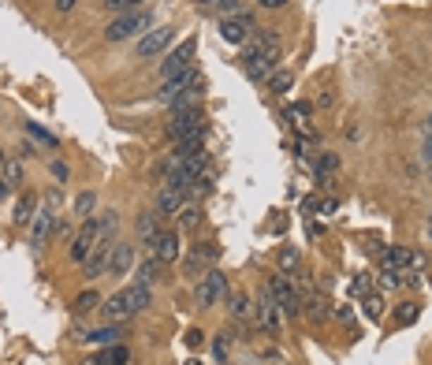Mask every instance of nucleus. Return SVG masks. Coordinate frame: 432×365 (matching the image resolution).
Returning <instances> with one entry per match:
<instances>
[{"instance_id": "1", "label": "nucleus", "mask_w": 432, "mask_h": 365, "mask_svg": "<svg viewBox=\"0 0 432 365\" xmlns=\"http://www.w3.org/2000/svg\"><path fill=\"white\" fill-rule=\"evenodd\" d=\"M202 94H205V78L198 75V68H187L183 75H172L164 78L156 97L172 109H187V104H202Z\"/></svg>"}, {"instance_id": "2", "label": "nucleus", "mask_w": 432, "mask_h": 365, "mask_svg": "<svg viewBox=\"0 0 432 365\" xmlns=\"http://www.w3.org/2000/svg\"><path fill=\"white\" fill-rule=\"evenodd\" d=\"M153 302V287H142V283H130L123 291H116L109 302H104V313H109L112 321H123V317H135Z\"/></svg>"}, {"instance_id": "3", "label": "nucleus", "mask_w": 432, "mask_h": 365, "mask_svg": "<svg viewBox=\"0 0 432 365\" xmlns=\"http://www.w3.org/2000/svg\"><path fill=\"white\" fill-rule=\"evenodd\" d=\"M149 30H153L149 11H127V16H116L109 23L104 37H109V42H127V37H138V34H149Z\"/></svg>"}, {"instance_id": "4", "label": "nucleus", "mask_w": 432, "mask_h": 365, "mask_svg": "<svg viewBox=\"0 0 432 365\" xmlns=\"http://www.w3.org/2000/svg\"><path fill=\"white\" fill-rule=\"evenodd\" d=\"M202 130H209V123H205V112H202V104H187V109H172V123H168V135H172L175 142L190 138V135H202Z\"/></svg>"}, {"instance_id": "5", "label": "nucleus", "mask_w": 432, "mask_h": 365, "mask_svg": "<svg viewBox=\"0 0 432 365\" xmlns=\"http://www.w3.org/2000/svg\"><path fill=\"white\" fill-rule=\"evenodd\" d=\"M220 298H228V276L220 268H209L202 276V283H198V291H194V302L202 309H213Z\"/></svg>"}, {"instance_id": "6", "label": "nucleus", "mask_w": 432, "mask_h": 365, "mask_svg": "<svg viewBox=\"0 0 432 365\" xmlns=\"http://www.w3.org/2000/svg\"><path fill=\"white\" fill-rule=\"evenodd\" d=\"M254 313H257V324H261V332H265L269 339H276L283 332V313L276 306V298L269 295V287L261 291V298L254 302Z\"/></svg>"}, {"instance_id": "7", "label": "nucleus", "mask_w": 432, "mask_h": 365, "mask_svg": "<svg viewBox=\"0 0 432 365\" xmlns=\"http://www.w3.org/2000/svg\"><path fill=\"white\" fill-rule=\"evenodd\" d=\"M265 287H269V295L276 298L280 313H287V317H298V313H302V295L295 291L291 280H287V276H272Z\"/></svg>"}, {"instance_id": "8", "label": "nucleus", "mask_w": 432, "mask_h": 365, "mask_svg": "<svg viewBox=\"0 0 432 365\" xmlns=\"http://www.w3.org/2000/svg\"><path fill=\"white\" fill-rule=\"evenodd\" d=\"M101 242V228H97V216H90L82 228H78V235H75V242H71V261H78V265H82V261L94 254V246Z\"/></svg>"}, {"instance_id": "9", "label": "nucleus", "mask_w": 432, "mask_h": 365, "mask_svg": "<svg viewBox=\"0 0 432 365\" xmlns=\"http://www.w3.org/2000/svg\"><path fill=\"white\" fill-rule=\"evenodd\" d=\"M194 49H198V42H194V37H187V42H183L175 52H168L164 56V63H161V82L164 78H172V75H183L187 68H194Z\"/></svg>"}, {"instance_id": "10", "label": "nucleus", "mask_w": 432, "mask_h": 365, "mask_svg": "<svg viewBox=\"0 0 432 365\" xmlns=\"http://www.w3.org/2000/svg\"><path fill=\"white\" fill-rule=\"evenodd\" d=\"M216 254L220 250L213 242H194V250L187 254V276L198 280V276H205L209 268H216Z\"/></svg>"}, {"instance_id": "11", "label": "nucleus", "mask_w": 432, "mask_h": 365, "mask_svg": "<svg viewBox=\"0 0 432 365\" xmlns=\"http://www.w3.org/2000/svg\"><path fill=\"white\" fill-rule=\"evenodd\" d=\"M172 37H175L172 26H153L149 34H142V42H138V56H142V60L161 56V52H164L168 45H172Z\"/></svg>"}, {"instance_id": "12", "label": "nucleus", "mask_w": 432, "mask_h": 365, "mask_svg": "<svg viewBox=\"0 0 432 365\" xmlns=\"http://www.w3.org/2000/svg\"><path fill=\"white\" fill-rule=\"evenodd\" d=\"M112 239H101L97 246H94V254H90L86 261H82V276L86 280H97V276H104L109 272V261H112Z\"/></svg>"}, {"instance_id": "13", "label": "nucleus", "mask_w": 432, "mask_h": 365, "mask_svg": "<svg viewBox=\"0 0 432 365\" xmlns=\"http://www.w3.org/2000/svg\"><path fill=\"white\" fill-rule=\"evenodd\" d=\"M254 30V16H246V11H239V16H228L224 23H220V34H224L228 45H242L246 37H250Z\"/></svg>"}, {"instance_id": "14", "label": "nucleus", "mask_w": 432, "mask_h": 365, "mask_svg": "<svg viewBox=\"0 0 432 365\" xmlns=\"http://www.w3.org/2000/svg\"><path fill=\"white\" fill-rule=\"evenodd\" d=\"M242 71H246V78L261 82V78H269L272 71H276V60L261 56V52H254L250 45H246V52H242Z\"/></svg>"}, {"instance_id": "15", "label": "nucleus", "mask_w": 432, "mask_h": 365, "mask_svg": "<svg viewBox=\"0 0 432 365\" xmlns=\"http://www.w3.org/2000/svg\"><path fill=\"white\" fill-rule=\"evenodd\" d=\"M149 250H153V257L161 261V265H168V261L179 257V235H175V231H161V235L149 242Z\"/></svg>"}, {"instance_id": "16", "label": "nucleus", "mask_w": 432, "mask_h": 365, "mask_svg": "<svg viewBox=\"0 0 432 365\" xmlns=\"http://www.w3.org/2000/svg\"><path fill=\"white\" fill-rule=\"evenodd\" d=\"M302 313H306L309 321H328V317H332V309H328V298H324V295H317V291H313V287H306V291H302Z\"/></svg>"}, {"instance_id": "17", "label": "nucleus", "mask_w": 432, "mask_h": 365, "mask_svg": "<svg viewBox=\"0 0 432 365\" xmlns=\"http://www.w3.org/2000/svg\"><path fill=\"white\" fill-rule=\"evenodd\" d=\"M130 268H135V242H116L109 272H112V276H123V272H130Z\"/></svg>"}, {"instance_id": "18", "label": "nucleus", "mask_w": 432, "mask_h": 365, "mask_svg": "<svg viewBox=\"0 0 432 365\" xmlns=\"http://www.w3.org/2000/svg\"><path fill=\"white\" fill-rule=\"evenodd\" d=\"M183 202H187V194L175 190V187H168V182H164L161 194H156V213H161V220H164V216H175L179 209H183Z\"/></svg>"}, {"instance_id": "19", "label": "nucleus", "mask_w": 432, "mask_h": 365, "mask_svg": "<svg viewBox=\"0 0 432 365\" xmlns=\"http://www.w3.org/2000/svg\"><path fill=\"white\" fill-rule=\"evenodd\" d=\"M127 361H130V350L123 343H112V347H101L86 365H127Z\"/></svg>"}, {"instance_id": "20", "label": "nucleus", "mask_w": 432, "mask_h": 365, "mask_svg": "<svg viewBox=\"0 0 432 365\" xmlns=\"http://www.w3.org/2000/svg\"><path fill=\"white\" fill-rule=\"evenodd\" d=\"M49 235H52V209H37V216H30V239H34V246L49 242Z\"/></svg>"}, {"instance_id": "21", "label": "nucleus", "mask_w": 432, "mask_h": 365, "mask_svg": "<svg viewBox=\"0 0 432 365\" xmlns=\"http://www.w3.org/2000/svg\"><path fill=\"white\" fill-rule=\"evenodd\" d=\"M123 324H104V328H94V332H86V339L94 347H112V343H123Z\"/></svg>"}, {"instance_id": "22", "label": "nucleus", "mask_w": 432, "mask_h": 365, "mask_svg": "<svg viewBox=\"0 0 432 365\" xmlns=\"http://www.w3.org/2000/svg\"><path fill=\"white\" fill-rule=\"evenodd\" d=\"M384 265L391 272H402V268H414V265H421V257L410 254V250H402V246H391V250L384 254Z\"/></svg>"}, {"instance_id": "23", "label": "nucleus", "mask_w": 432, "mask_h": 365, "mask_svg": "<svg viewBox=\"0 0 432 365\" xmlns=\"http://www.w3.org/2000/svg\"><path fill=\"white\" fill-rule=\"evenodd\" d=\"M161 231H164V228H161V213H156V209H153V213H142V216H138V239L146 242V246H149Z\"/></svg>"}, {"instance_id": "24", "label": "nucleus", "mask_w": 432, "mask_h": 365, "mask_svg": "<svg viewBox=\"0 0 432 365\" xmlns=\"http://www.w3.org/2000/svg\"><path fill=\"white\" fill-rule=\"evenodd\" d=\"M175 220H179V228H183V231H194V228H198L202 220H205V213H202V205H198V202H183V209L175 213Z\"/></svg>"}, {"instance_id": "25", "label": "nucleus", "mask_w": 432, "mask_h": 365, "mask_svg": "<svg viewBox=\"0 0 432 365\" xmlns=\"http://www.w3.org/2000/svg\"><path fill=\"white\" fill-rule=\"evenodd\" d=\"M228 302H231V317L239 321V324H242V321H246V324L254 321V302H250L246 295H231Z\"/></svg>"}, {"instance_id": "26", "label": "nucleus", "mask_w": 432, "mask_h": 365, "mask_svg": "<svg viewBox=\"0 0 432 365\" xmlns=\"http://www.w3.org/2000/svg\"><path fill=\"white\" fill-rule=\"evenodd\" d=\"M156 280H161V261H156V257H146V261L138 265V280H135V283H142V287H153Z\"/></svg>"}, {"instance_id": "27", "label": "nucleus", "mask_w": 432, "mask_h": 365, "mask_svg": "<svg viewBox=\"0 0 432 365\" xmlns=\"http://www.w3.org/2000/svg\"><path fill=\"white\" fill-rule=\"evenodd\" d=\"M94 209H97V194L94 190H82V194H78V198H75V213L78 216H94Z\"/></svg>"}, {"instance_id": "28", "label": "nucleus", "mask_w": 432, "mask_h": 365, "mask_svg": "<svg viewBox=\"0 0 432 365\" xmlns=\"http://www.w3.org/2000/svg\"><path fill=\"white\" fill-rule=\"evenodd\" d=\"M97 302H101V295L94 291V287H90V291H82V295L75 298V313H78V317H82V313H90V309H94Z\"/></svg>"}, {"instance_id": "29", "label": "nucleus", "mask_w": 432, "mask_h": 365, "mask_svg": "<svg viewBox=\"0 0 432 365\" xmlns=\"http://www.w3.org/2000/svg\"><path fill=\"white\" fill-rule=\"evenodd\" d=\"M269 86L276 89V94H287V89L295 86V75H291V71H272V75H269Z\"/></svg>"}, {"instance_id": "30", "label": "nucleus", "mask_w": 432, "mask_h": 365, "mask_svg": "<svg viewBox=\"0 0 432 365\" xmlns=\"http://www.w3.org/2000/svg\"><path fill=\"white\" fill-rule=\"evenodd\" d=\"M339 168V156L335 153H321V164H317V175H321V182H328V175Z\"/></svg>"}, {"instance_id": "31", "label": "nucleus", "mask_w": 432, "mask_h": 365, "mask_svg": "<svg viewBox=\"0 0 432 365\" xmlns=\"http://www.w3.org/2000/svg\"><path fill=\"white\" fill-rule=\"evenodd\" d=\"M19 179H23V164L16 161V156H8V164H4V182H8V187H19Z\"/></svg>"}, {"instance_id": "32", "label": "nucleus", "mask_w": 432, "mask_h": 365, "mask_svg": "<svg viewBox=\"0 0 432 365\" xmlns=\"http://www.w3.org/2000/svg\"><path fill=\"white\" fill-rule=\"evenodd\" d=\"M142 0H104V8L116 11V16H127V11H138Z\"/></svg>"}, {"instance_id": "33", "label": "nucleus", "mask_w": 432, "mask_h": 365, "mask_svg": "<svg viewBox=\"0 0 432 365\" xmlns=\"http://www.w3.org/2000/svg\"><path fill=\"white\" fill-rule=\"evenodd\" d=\"M30 138H34V142H42V146H49V149H56V146H60V142L52 138L49 130H42V127H37V123H30Z\"/></svg>"}, {"instance_id": "34", "label": "nucleus", "mask_w": 432, "mask_h": 365, "mask_svg": "<svg viewBox=\"0 0 432 365\" xmlns=\"http://www.w3.org/2000/svg\"><path fill=\"white\" fill-rule=\"evenodd\" d=\"M228 350H231V335H220V339H213V354H216V361H220V365L228 361Z\"/></svg>"}, {"instance_id": "35", "label": "nucleus", "mask_w": 432, "mask_h": 365, "mask_svg": "<svg viewBox=\"0 0 432 365\" xmlns=\"http://www.w3.org/2000/svg\"><path fill=\"white\" fill-rule=\"evenodd\" d=\"M34 205H37V198H23V202H19V209H16V220H19V224H26V220H30Z\"/></svg>"}, {"instance_id": "36", "label": "nucleus", "mask_w": 432, "mask_h": 365, "mask_svg": "<svg viewBox=\"0 0 432 365\" xmlns=\"http://www.w3.org/2000/svg\"><path fill=\"white\" fill-rule=\"evenodd\" d=\"M68 164H63V161H52V179H56V182H68Z\"/></svg>"}, {"instance_id": "37", "label": "nucleus", "mask_w": 432, "mask_h": 365, "mask_svg": "<svg viewBox=\"0 0 432 365\" xmlns=\"http://www.w3.org/2000/svg\"><path fill=\"white\" fill-rule=\"evenodd\" d=\"M414 317H417V306H402V313H399V321H402V324H410Z\"/></svg>"}, {"instance_id": "38", "label": "nucleus", "mask_w": 432, "mask_h": 365, "mask_svg": "<svg viewBox=\"0 0 432 365\" xmlns=\"http://www.w3.org/2000/svg\"><path fill=\"white\" fill-rule=\"evenodd\" d=\"M261 361H283V354H280V350H276V347H269V350H265V354H261Z\"/></svg>"}, {"instance_id": "39", "label": "nucleus", "mask_w": 432, "mask_h": 365, "mask_svg": "<svg viewBox=\"0 0 432 365\" xmlns=\"http://www.w3.org/2000/svg\"><path fill=\"white\" fill-rule=\"evenodd\" d=\"M287 4V0H261V8H269V11H280Z\"/></svg>"}, {"instance_id": "40", "label": "nucleus", "mask_w": 432, "mask_h": 365, "mask_svg": "<svg viewBox=\"0 0 432 365\" xmlns=\"http://www.w3.org/2000/svg\"><path fill=\"white\" fill-rule=\"evenodd\" d=\"M369 317H381V298H376V295L369 298Z\"/></svg>"}, {"instance_id": "41", "label": "nucleus", "mask_w": 432, "mask_h": 365, "mask_svg": "<svg viewBox=\"0 0 432 365\" xmlns=\"http://www.w3.org/2000/svg\"><path fill=\"white\" fill-rule=\"evenodd\" d=\"M187 343H190V347H198V343H202V332H198V328H190V332H187Z\"/></svg>"}, {"instance_id": "42", "label": "nucleus", "mask_w": 432, "mask_h": 365, "mask_svg": "<svg viewBox=\"0 0 432 365\" xmlns=\"http://www.w3.org/2000/svg\"><path fill=\"white\" fill-rule=\"evenodd\" d=\"M321 213H324V216L335 213V202H332V198H324V202H321Z\"/></svg>"}, {"instance_id": "43", "label": "nucleus", "mask_w": 432, "mask_h": 365, "mask_svg": "<svg viewBox=\"0 0 432 365\" xmlns=\"http://www.w3.org/2000/svg\"><path fill=\"white\" fill-rule=\"evenodd\" d=\"M78 4V0H56V11H71Z\"/></svg>"}, {"instance_id": "44", "label": "nucleus", "mask_w": 432, "mask_h": 365, "mask_svg": "<svg viewBox=\"0 0 432 365\" xmlns=\"http://www.w3.org/2000/svg\"><path fill=\"white\" fill-rule=\"evenodd\" d=\"M421 153H425V161H432V135L425 138V149H421Z\"/></svg>"}, {"instance_id": "45", "label": "nucleus", "mask_w": 432, "mask_h": 365, "mask_svg": "<svg viewBox=\"0 0 432 365\" xmlns=\"http://www.w3.org/2000/svg\"><path fill=\"white\" fill-rule=\"evenodd\" d=\"M4 164H8V153L0 149V179H4Z\"/></svg>"}, {"instance_id": "46", "label": "nucleus", "mask_w": 432, "mask_h": 365, "mask_svg": "<svg viewBox=\"0 0 432 365\" xmlns=\"http://www.w3.org/2000/svg\"><path fill=\"white\" fill-rule=\"evenodd\" d=\"M8 190H11V187H8L4 179H0V198H8Z\"/></svg>"}, {"instance_id": "47", "label": "nucleus", "mask_w": 432, "mask_h": 365, "mask_svg": "<svg viewBox=\"0 0 432 365\" xmlns=\"http://www.w3.org/2000/svg\"><path fill=\"white\" fill-rule=\"evenodd\" d=\"M183 365H198V361H194V358H190V361H183Z\"/></svg>"}, {"instance_id": "48", "label": "nucleus", "mask_w": 432, "mask_h": 365, "mask_svg": "<svg viewBox=\"0 0 432 365\" xmlns=\"http://www.w3.org/2000/svg\"><path fill=\"white\" fill-rule=\"evenodd\" d=\"M428 130H432V116H428Z\"/></svg>"}, {"instance_id": "49", "label": "nucleus", "mask_w": 432, "mask_h": 365, "mask_svg": "<svg viewBox=\"0 0 432 365\" xmlns=\"http://www.w3.org/2000/svg\"><path fill=\"white\" fill-rule=\"evenodd\" d=\"M224 365H231V361H224Z\"/></svg>"}]
</instances>
